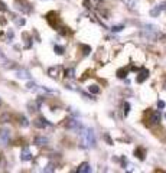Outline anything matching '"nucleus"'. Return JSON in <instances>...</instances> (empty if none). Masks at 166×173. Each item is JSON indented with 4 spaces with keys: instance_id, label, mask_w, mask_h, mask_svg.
<instances>
[{
    "instance_id": "nucleus-1",
    "label": "nucleus",
    "mask_w": 166,
    "mask_h": 173,
    "mask_svg": "<svg viewBox=\"0 0 166 173\" xmlns=\"http://www.w3.org/2000/svg\"><path fill=\"white\" fill-rule=\"evenodd\" d=\"M82 137V144L84 147H96V134H94L92 128H87L82 133H80Z\"/></svg>"
},
{
    "instance_id": "nucleus-2",
    "label": "nucleus",
    "mask_w": 166,
    "mask_h": 173,
    "mask_svg": "<svg viewBox=\"0 0 166 173\" xmlns=\"http://www.w3.org/2000/svg\"><path fill=\"white\" fill-rule=\"evenodd\" d=\"M159 35V29L153 25H145L143 28V36L147 39H156Z\"/></svg>"
},
{
    "instance_id": "nucleus-3",
    "label": "nucleus",
    "mask_w": 166,
    "mask_h": 173,
    "mask_svg": "<svg viewBox=\"0 0 166 173\" xmlns=\"http://www.w3.org/2000/svg\"><path fill=\"white\" fill-rule=\"evenodd\" d=\"M163 10H166V2H163V3H160V5H157V6H155L152 10H150V16L152 17H157Z\"/></svg>"
},
{
    "instance_id": "nucleus-4",
    "label": "nucleus",
    "mask_w": 166,
    "mask_h": 173,
    "mask_svg": "<svg viewBox=\"0 0 166 173\" xmlns=\"http://www.w3.org/2000/svg\"><path fill=\"white\" fill-rule=\"evenodd\" d=\"M65 127H66V128H72V130H78V131H80V130H82L81 123H80V121H77V120H72V118L66 120Z\"/></svg>"
},
{
    "instance_id": "nucleus-5",
    "label": "nucleus",
    "mask_w": 166,
    "mask_h": 173,
    "mask_svg": "<svg viewBox=\"0 0 166 173\" xmlns=\"http://www.w3.org/2000/svg\"><path fill=\"white\" fill-rule=\"evenodd\" d=\"M16 2V5H17V9L19 10H22V12H31L32 9H31V6H29V3L26 2V0H15Z\"/></svg>"
},
{
    "instance_id": "nucleus-6",
    "label": "nucleus",
    "mask_w": 166,
    "mask_h": 173,
    "mask_svg": "<svg viewBox=\"0 0 166 173\" xmlns=\"http://www.w3.org/2000/svg\"><path fill=\"white\" fill-rule=\"evenodd\" d=\"M33 124H35V127H38V128H45V127H48L51 123L46 120V118H43V117H39V118H36V120L33 121Z\"/></svg>"
},
{
    "instance_id": "nucleus-7",
    "label": "nucleus",
    "mask_w": 166,
    "mask_h": 173,
    "mask_svg": "<svg viewBox=\"0 0 166 173\" xmlns=\"http://www.w3.org/2000/svg\"><path fill=\"white\" fill-rule=\"evenodd\" d=\"M20 159H22L23 162H29V160L32 159V153H31L29 147H23V149H22V153H20Z\"/></svg>"
},
{
    "instance_id": "nucleus-8",
    "label": "nucleus",
    "mask_w": 166,
    "mask_h": 173,
    "mask_svg": "<svg viewBox=\"0 0 166 173\" xmlns=\"http://www.w3.org/2000/svg\"><path fill=\"white\" fill-rule=\"evenodd\" d=\"M61 71H62V68H61V67H52V68H49L48 74H49V77H51V78H58Z\"/></svg>"
},
{
    "instance_id": "nucleus-9",
    "label": "nucleus",
    "mask_w": 166,
    "mask_h": 173,
    "mask_svg": "<svg viewBox=\"0 0 166 173\" xmlns=\"http://www.w3.org/2000/svg\"><path fill=\"white\" fill-rule=\"evenodd\" d=\"M10 137V131L7 128H0V139L3 140V143H7Z\"/></svg>"
},
{
    "instance_id": "nucleus-10",
    "label": "nucleus",
    "mask_w": 166,
    "mask_h": 173,
    "mask_svg": "<svg viewBox=\"0 0 166 173\" xmlns=\"http://www.w3.org/2000/svg\"><path fill=\"white\" fill-rule=\"evenodd\" d=\"M159 120H160V111H159V110H156V111H153V113L150 114L149 121H150L152 124H156V123H159Z\"/></svg>"
},
{
    "instance_id": "nucleus-11",
    "label": "nucleus",
    "mask_w": 166,
    "mask_h": 173,
    "mask_svg": "<svg viewBox=\"0 0 166 173\" xmlns=\"http://www.w3.org/2000/svg\"><path fill=\"white\" fill-rule=\"evenodd\" d=\"M16 75H17V78H22V79H29L31 78V74L26 69H17Z\"/></svg>"
},
{
    "instance_id": "nucleus-12",
    "label": "nucleus",
    "mask_w": 166,
    "mask_h": 173,
    "mask_svg": "<svg viewBox=\"0 0 166 173\" xmlns=\"http://www.w3.org/2000/svg\"><path fill=\"white\" fill-rule=\"evenodd\" d=\"M122 2H123L130 10H136V9H137V2H136V0H122Z\"/></svg>"
},
{
    "instance_id": "nucleus-13",
    "label": "nucleus",
    "mask_w": 166,
    "mask_h": 173,
    "mask_svg": "<svg viewBox=\"0 0 166 173\" xmlns=\"http://www.w3.org/2000/svg\"><path fill=\"white\" fill-rule=\"evenodd\" d=\"M77 172H78V173H91V166H90L88 163H82V164L78 167Z\"/></svg>"
},
{
    "instance_id": "nucleus-14",
    "label": "nucleus",
    "mask_w": 166,
    "mask_h": 173,
    "mask_svg": "<svg viewBox=\"0 0 166 173\" xmlns=\"http://www.w3.org/2000/svg\"><path fill=\"white\" fill-rule=\"evenodd\" d=\"M147 77H149V71L147 69H143V71L139 74V77H137V82H143L145 79H147Z\"/></svg>"
},
{
    "instance_id": "nucleus-15",
    "label": "nucleus",
    "mask_w": 166,
    "mask_h": 173,
    "mask_svg": "<svg viewBox=\"0 0 166 173\" xmlns=\"http://www.w3.org/2000/svg\"><path fill=\"white\" fill-rule=\"evenodd\" d=\"M35 144H36V146H45V144H48V139L39 136V137L35 139Z\"/></svg>"
},
{
    "instance_id": "nucleus-16",
    "label": "nucleus",
    "mask_w": 166,
    "mask_h": 173,
    "mask_svg": "<svg viewBox=\"0 0 166 173\" xmlns=\"http://www.w3.org/2000/svg\"><path fill=\"white\" fill-rule=\"evenodd\" d=\"M134 155H136L137 159H140V160H143V159H145V153H143V149H141V147H139V149L134 150Z\"/></svg>"
},
{
    "instance_id": "nucleus-17",
    "label": "nucleus",
    "mask_w": 166,
    "mask_h": 173,
    "mask_svg": "<svg viewBox=\"0 0 166 173\" xmlns=\"http://www.w3.org/2000/svg\"><path fill=\"white\" fill-rule=\"evenodd\" d=\"M88 91H90L91 94H98V92H100V88H98L97 85H90V86H88Z\"/></svg>"
},
{
    "instance_id": "nucleus-18",
    "label": "nucleus",
    "mask_w": 166,
    "mask_h": 173,
    "mask_svg": "<svg viewBox=\"0 0 166 173\" xmlns=\"http://www.w3.org/2000/svg\"><path fill=\"white\" fill-rule=\"evenodd\" d=\"M65 77H66V78H74V77H75V71H74L72 68L66 69V71H65Z\"/></svg>"
},
{
    "instance_id": "nucleus-19",
    "label": "nucleus",
    "mask_w": 166,
    "mask_h": 173,
    "mask_svg": "<svg viewBox=\"0 0 166 173\" xmlns=\"http://www.w3.org/2000/svg\"><path fill=\"white\" fill-rule=\"evenodd\" d=\"M9 120H10V116L7 113H5L2 117H0V123H9Z\"/></svg>"
},
{
    "instance_id": "nucleus-20",
    "label": "nucleus",
    "mask_w": 166,
    "mask_h": 173,
    "mask_svg": "<svg viewBox=\"0 0 166 173\" xmlns=\"http://www.w3.org/2000/svg\"><path fill=\"white\" fill-rule=\"evenodd\" d=\"M20 125H23V127L29 125V121H28V118L25 116H20Z\"/></svg>"
},
{
    "instance_id": "nucleus-21",
    "label": "nucleus",
    "mask_w": 166,
    "mask_h": 173,
    "mask_svg": "<svg viewBox=\"0 0 166 173\" xmlns=\"http://www.w3.org/2000/svg\"><path fill=\"white\" fill-rule=\"evenodd\" d=\"M26 88H28V90L35 91V90H36V84H35V82H32V81H29V82H28V85H26Z\"/></svg>"
},
{
    "instance_id": "nucleus-22",
    "label": "nucleus",
    "mask_w": 166,
    "mask_h": 173,
    "mask_svg": "<svg viewBox=\"0 0 166 173\" xmlns=\"http://www.w3.org/2000/svg\"><path fill=\"white\" fill-rule=\"evenodd\" d=\"M117 74H118V75H117L118 78H124V77L127 75V69H120V71H118Z\"/></svg>"
},
{
    "instance_id": "nucleus-23",
    "label": "nucleus",
    "mask_w": 166,
    "mask_h": 173,
    "mask_svg": "<svg viewBox=\"0 0 166 173\" xmlns=\"http://www.w3.org/2000/svg\"><path fill=\"white\" fill-rule=\"evenodd\" d=\"M43 173H54V166H52V164H48V166L45 167Z\"/></svg>"
},
{
    "instance_id": "nucleus-24",
    "label": "nucleus",
    "mask_w": 166,
    "mask_h": 173,
    "mask_svg": "<svg viewBox=\"0 0 166 173\" xmlns=\"http://www.w3.org/2000/svg\"><path fill=\"white\" fill-rule=\"evenodd\" d=\"M55 52H56L58 55H62V53H64V48L59 46V45H55Z\"/></svg>"
},
{
    "instance_id": "nucleus-25",
    "label": "nucleus",
    "mask_w": 166,
    "mask_h": 173,
    "mask_svg": "<svg viewBox=\"0 0 166 173\" xmlns=\"http://www.w3.org/2000/svg\"><path fill=\"white\" fill-rule=\"evenodd\" d=\"M5 10H7V6H6L5 2H2V0H0V12H5Z\"/></svg>"
},
{
    "instance_id": "nucleus-26",
    "label": "nucleus",
    "mask_w": 166,
    "mask_h": 173,
    "mask_svg": "<svg viewBox=\"0 0 166 173\" xmlns=\"http://www.w3.org/2000/svg\"><path fill=\"white\" fill-rule=\"evenodd\" d=\"M129 111H130V104L124 102V114H129Z\"/></svg>"
},
{
    "instance_id": "nucleus-27",
    "label": "nucleus",
    "mask_w": 166,
    "mask_h": 173,
    "mask_svg": "<svg viewBox=\"0 0 166 173\" xmlns=\"http://www.w3.org/2000/svg\"><path fill=\"white\" fill-rule=\"evenodd\" d=\"M122 29H124V26H114V28H111L113 32H118V30H122Z\"/></svg>"
},
{
    "instance_id": "nucleus-28",
    "label": "nucleus",
    "mask_w": 166,
    "mask_h": 173,
    "mask_svg": "<svg viewBox=\"0 0 166 173\" xmlns=\"http://www.w3.org/2000/svg\"><path fill=\"white\" fill-rule=\"evenodd\" d=\"M165 105H166V104H165L163 101H157V108H160V110H163V108H165Z\"/></svg>"
},
{
    "instance_id": "nucleus-29",
    "label": "nucleus",
    "mask_w": 166,
    "mask_h": 173,
    "mask_svg": "<svg viewBox=\"0 0 166 173\" xmlns=\"http://www.w3.org/2000/svg\"><path fill=\"white\" fill-rule=\"evenodd\" d=\"M104 139H106V141H107L108 144H113V140L110 139V136H108V134H106V136H104Z\"/></svg>"
},
{
    "instance_id": "nucleus-30",
    "label": "nucleus",
    "mask_w": 166,
    "mask_h": 173,
    "mask_svg": "<svg viewBox=\"0 0 166 173\" xmlns=\"http://www.w3.org/2000/svg\"><path fill=\"white\" fill-rule=\"evenodd\" d=\"M7 39H9V40H12V39H13V32H12V30H9V32H7Z\"/></svg>"
},
{
    "instance_id": "nucleus-31",
    "label": "nucleus",
    "mask_w": 166,
    "mask_h": 173,
    "mask_svg": "<svg viewBox=\"0 0 166 173\" xmlns=\"http://www.w3.org/2000/svg\"><path fill=\"white\" fill-rule=\"evenodd\" d=\"M2 164H3V156L0 155V166H2Z\"/></svg>"
},
{
    "instance_id": "nucleus-32",
    "label": "nucleus",
    "mask_w": 166,
    "mask_h": 173,
    "mask_svg": "<svg viewBox=\"0 0 166 173\" xmlns=\"http://www.w3.org/2000/svg\"><path fill=\"white\" fill-rule=\"evenodd\" d=\"M0 105H2V100H0Z\"/></svg>"
},
{
    "instance_id": "nucleus-33",
    "label": "nucleus",
    "mask_w": 166,
    "mask_h": 173,
    "mask_svg": "<svg viewBox=\"0 0 166 173\" xmlns=\"http://www.w3.org/2000/svg\"><path fill=\"white\" fill-rule=\"evenodd\" d=\"M127 173H130V172H127Z\"/></svg>"
},
{
    "instance_id": "nucleus-34",
    "label": "nucleus",
    "mask_w": 166,
    "mask_h": 173,
    "mask_svg": "<svg viewBox=\"0 0 166 173\" xmlns=\"http://www.w3.org/2000/svg\"><path fill=\"white\" fill-rule=\"evenodd\" d=\"M75 173H78V172H75Z\"/></svg>"
}]
</instances>
